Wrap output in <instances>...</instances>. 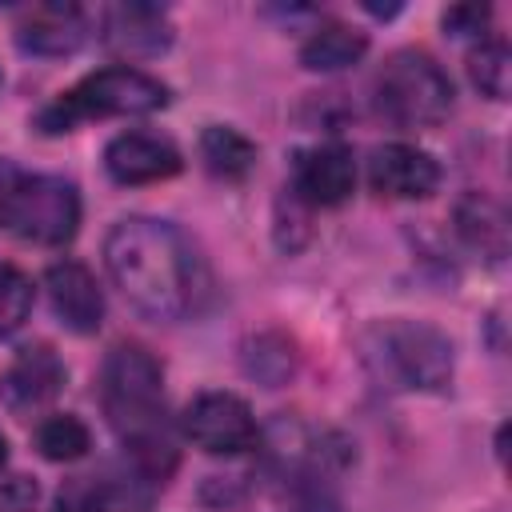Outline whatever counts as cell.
<instances>
[{"label": "cell", "mask_w": 512, "mask_h": 512, "mask_svg": "<svg viewBox=\"0 0 512 512\" xmlns=\"http://www.w3.org/2000/svg\"><path fill=\"white\" fill-rule=\"evenodd\" d=\"M104 264L124 300L152 320H188L212 292L204 256L168 220H116L104 236Z\"/></svg>", "instance_id": "obj_1"}, {"label": "cell", "mask_w": 512, "mask_h": 512, "mask_svg": "<svg viewBox=\"0 0 512 512\" xmlns=\"http://www.w3.org/2000/svg\"><path fill=\"white\" fill-rule=\"evenodd\" d=\"M100 408L132 456V468L148 484H160L176 464L172 432L164 420L160 360L140 344H116L100 368Z\"/></svg>", "instance_id": "obj_2"}, {"label": "cell", "mask_w": 512, "mask_h": 512, "mask_svg": "<svg viewBox=\"0 0 512 512\" xmlns=\"http://www.w3.org/2000/svg\"><path fill=\"white\" fill-rule=\"evenodd\" d=\"M360 352L396 392H440L452 380V340L424 320H380L360 336Z\"/></svg>", "instance_id": "obj_3"}, {"label": "cell", "mask_w": 512, "mask_h": 512, "mask_svg": "<svg viewBox=\"0 0 512 512\" xmlns=\"http://www.w3.org/2000/svg\"><path fill=\"white\" fill-rule=\"evenodd\" d=\"M168 104V84L156 76L116 64V68H96L84 80H76L68 92H60L48 108H40L36 128L56 136L76 128L80 120H104V116H148Z\"/></svg>", "instance_id": "obj_4"}, {"label": "cell", "mask_w": 512, "mask_h": 512, "mask_svg": "<svg viewBox=\"0 0 512 512\" xmlns=\"http://www.w3.org/2000/svg\"><path fill=\"white\" fill-rule=\"evenodd\" d=\"M0 228L44 248H60L80 228V192L64 176L0 164Z\"/></svg>", "instance_id": "obj_5"}, {"label": "cell", "mask_w": 512, "mask_h": 512, "mask_svg": "<svg viewBox=\"0 0 512 512\" xmlns=\"http://www.w3.org/2000/svg\"><path fill=\"white\" fill-rule=\"evenodd\" d=\"M372 104L396 128H436L452 112V80L428 52L400 48L376 72Z\"/></svg>", "instance_id": "obj_6"}, {"label": "cell", "mask_w": 512, "mask_h": 512, "mask_svg": "<svg viewBox=\"0 0 512 512\" xmlns=\"http://www.w3.org/2000/svg\"><path fill=\"white\" fill-rule=\"evenodd\" d=\"M180 428L208 456H244L260 444L252 408L232 392H200L184 408Z\"/></svg>", "instance_id": "obj_7"}, {"label": "cell", "mask_w": 512, "mask_h": 512, "mask_svg": "<svg viewBox=\"0 0 512 512\" xmlns=\"http://www.w3.org/2000/svg\"><path fill=\"white\" fill-rule=\"evenodd\" d=\"M352 188H356V160H352L348 144L324 140V144H312V148L296 152L292 192L308 208H336L352 196Z\"/></svg>", "instance_id": "obj_8"}, {"label": "cell", "mask_w": 512, "mask_h": 512, "mask_svg": "<svg viewBox=\"0 0 512 512\" xmlns=\"http://www.w3.org/2000/svg\"><path fill=\"white\" fill-rule=\"evenodd\" d=\"M64 388V360L48 344H28L16 352V360L0 372V400L8 412L28 416L56 400Z\"/></svg>", "instance_id": "obj_9"}, {"label": "cell", "mask_w": 512, "mask_h": 512, "mask_svg": "<svg viewBox=\"0 0 512 512\" xmlns=\"http://www.w3.org/2000/svg\"><path fill=\"white\" fill-rule=\"evenodd\" d=\"M84 36H88V16L80 4L44 0V4H24L16 12V44L32 56H68L84 44Z\"/></svg>", "instance_id": "obj_10"}, {"label": "cell", "mask_w": 512, "mask_h": 512, "mask_svg": "<svg viewBox=\"0 0 512 512\" xmlns=\"http://www.w3.org/2000/svg\"><path fill=\"white\" fill-rule=\"evenodd\" d=\"M104 168L116 184H156L184 168L180 148L168 136L152 132H120L104 148Z\"/></svg>", "instance_id": "obj_11"}, {"label": "cell", "mask_w": 512, "mask_h": 512, "mask_svg": "<svg viewBox=\"0 0 512 512\" xmlns=\"http://www.w3.org/2000/svg\"><path fill=\"white\" fill-rule=\"evenodd\" d=\"M44 288H48V304L56 312V320L76 332V336H92L104 324V292L96 284V276L80 264V260H60L44 272Z\"/></svg>", "instance_id": "obj_12"}, {"label": "cell", "mask_w": 512, "mask_h": 512, "mask_svg": "<svg viewBox=\"0 0 512 512\" xmlns=\"http://www.w3.org/2000/svg\"><path fill=\"white\" fill-rule=\"evenodd\" d=\"M368 180L388 200H424L440 184V164L416 144H380L368 160Z\"/></svg>", "instance_id": "obj_13"}, {"label": "cell", "mask_w": 512, "mask_h": 512, "mask_svg": "<svg viewBox=\"0 0 512 512\" xmlns=\"http://www.w3.org/2000/svg\"><path fill=\"white\" fill-rule=\"evenodd\" d=\"M104 40L124 56H156L172 44V24L156 4H112L104 12Z\"/></svg>", "instance_id": "obj_14"}, {"label": "cell", "mask_w": 512, "mask_h": 512, "mask_svg": "<svg viewBox=\"0 0 512 512\" xmlns=\"http://www.w3.org/2000/svg\"><path fill=\"white\" fill-rule=\"evenodd\" d=\"M368 52V36L344 20H320L300 44V64L312 72H340Z\"/></svg>", "instance_id": "obj_15"}, {"label": "cell", "mask_w": 512, "mask_h": 512, "mask_svg": "<svg viewBox=\"0 0 512 512\" xmlns=\"http://www.w3.org/2000/svg\"><path fill=\"white\" fill-rule=\"evenodd\" d=\"M456 232L476 248L484 252L488 260H500L508 252V220L500 212V204H492L488 196L480 192H468L460 204H456Z\"/></svg>", "instance_id": "obj_16"}, {"label": "cell", "mask_w": 512, "mask_h": 512, "mask_svg": "<svg viewBox=\"0 0 512 512\" xmlns=\"http://www.w3.org/2000/svg\"><path fill=\"white\" fill-rule=\"evenodd\" d=\"M200 160L208 164L212 176L240 180V176H248V168L256 164V144H252L244 132H236V128L212 124V128H204V136H200Z\"/></svg>", "instance_id": "obj_17"}, {"label": "cell", "mask_w": 512, "mask_h": 512, "mask_svg": "<svg viewBox=\"0 0 512 512\" xmlns=\"http://www.w3.org/2000/svg\"><path fill=\"white\" fill-rule=\"evenodd\" d=\"M36 448H40L44 460L68 464V460H80L92 448V436H88L84 420H76L68 412H56V416L36 424Z\"/></svg>", "instance_id": "obj_18"}, {"label": "cell", "mask_w": 512, "mask_h": 512, "mask_svg": "<svg viewBox=\"0 0 512 512\" xmlns=\"http://www.w3.org/2000/svg\"><path fill=\"white\" fill-rule=\"evenodd\" d=\"M468 76L484 96L504 100L508 96V80H512L508 44L504 40H480V48H472V56H468Z\"/></svg>", "instance_id": "obj_19"}, {"label": "cell", "mask_w": 512, "mask_h": 512, "mask_svg": "<svg viewBox=\"0 0 512 512\" xmlns=\"http://www.w3.org/2000/svg\"><path fill=\"white\" fill-rule=\"evenodd\" d=\"M32 312V280L0 260V336H12Z\"/></svg>", "instance_id": "obj_20"}, {"label": "cell", "mask_w": 512, "mask_h": 512, "mask_svg": "<svg viewBox=\"0 0 512 512\" xmlns=\"http://www.w3.org/2000/svg\"><path fill=\"white\" fill-rule=\"evenodd\" d=\"M52 512H104V496H100L96 484H88V480H72V484H64V488L56 492Z\"/></svg>", "instance_id": "obj_21"}, {"label": "cell", "mask_w": 512, "mask_h": 512, "mask_svg": "<svg viewBox=\"0 0 512 512\" xmlns=\"http://www.w3.org/2000/svg\"><path fill=\"white\" fill-rule=\"evenodd\" d=\"M488 20H492V8L488 4H456V8L444 12V28L452 36H484Z\"/></svg>", "instance_id": "obj_22"}, {"label": "cell", "mask_w": 512, "mask_h": 512, "mask_svg": "<svg viewBox=\"0 0 512 512\" xmlns=\"http://www.w3.org/2000/svg\"><path fill=\"white\" fill-rule=\"evenodd\" d=\"M32 504H36V480L28 476L0 480V512H32Z\"/></svg>", "instance_id": "obj_23"}, {"label": "cell", "mask_w": 512, "mask_h": 512, "mask_svg": "<svg viewBox=\"0 0 512 512\" xmlns=\"http://www.w3.org/2000/svg\"><path fill=\"white\" fill-rule=\"evenodd\" d=\"M8 464V440H4V432H0V468Z\"/></svg>", "instance_id": "obj_24"}]
</instances>
